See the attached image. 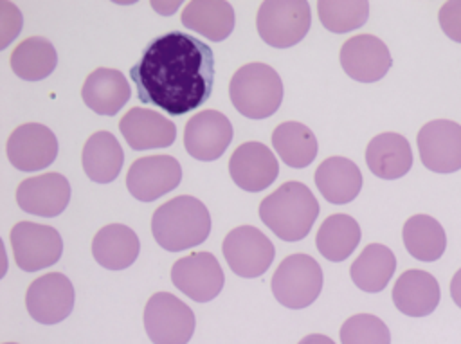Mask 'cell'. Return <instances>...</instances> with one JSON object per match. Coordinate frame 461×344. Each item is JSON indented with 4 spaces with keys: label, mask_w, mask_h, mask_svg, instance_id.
<instances>
[{
    "label": "cell",
    "mask_w": 461,
    "mask_h": 344,
    "mask_svg": "<svg viewBox=\"0 0 461 344\" xmlns=\"http://www.w3.org/2000/svg\"><path fill=\"white\" fill-rule=\"evenodd\" d=\"M137 97L169 115H184L202 106L214 85L212 49L184 31L153 38L131 67Z\"/></svg>",
    "instance_id": "cell-1"
},
{
    "label": "cell",
    "mask_w": 461,
    "mask_h": 344,
    "mask_svg": "<svg viewBox=\"0 0 461 344\" xmlns=\"http://www.w3.org/2000/svg\"><path fill=\"white\" fill-rule=\"evenodd\" d=\"M151 232L162 249L180 252L207 240L211 232V214L202 200L180 195L167 200L153 213Z\"/></svg>",
    "instance_id": "cell-2"
},
{
    "label": "cell",
    "mask_w": 461,
    "mask_h": 344,
    "mask_svg": "<svg viewBox=\"0 0 461 344\" xmlns=\"http://www.w3.org/2000/svg\"><path fill=\"white\" fill-rule=\"evenodd\" d=\"M317 216V198L308 186L297 180L285 182L259 204L261 222L285 241L306 238Z\"/></svg>",
    "instance_id": "cell-3"
},
{
    "label": "cell",
    "mask_w": 461,
    "mask_h": 344,
    "mask_svg": "<svg viewBox=\"0 0 461 344\" xmlns=\"http://www.w3.org/2000/svg\"><path fill=\"white\" fill-rule=\"evenodd\" d=\"M234 108L249 119H267L277 112L283 101V81L267 63L240 67L229 85Z\"/></svg>",
    "instance_id": "cell-4"
},
{
    "label": "cell",
    "mask_w": 461,
    "mask_h": 344,
    "mask_svg": "<svg viewBox=\"0 0 461 344\" xmlns=\"http://www.w3.org/2000/svg\"><path fill=\"white\" fill-rule=\"evenodd\" d=\"M312 23L306 0H265L256 14V27L261 40L276 49L299 43Z\"/></svg>",
    "instance_id": "cell-5"
},
{
    "label": "cell",
    "mask_w": 461,
    "mask_h": 344,
    "mask_svg": "<svg viewBox=\"0 0 461 344\" xmlns=\"http://www.w3.org/2000/svg\"><path fill=\"white\" fill-rule=\"evenodd\" d=\"M274 297L290 310L310 306L322 290L321 265L308 254L285 258L272 276Z\"/></svg>",
    "instance_id": "cell-6"
},
{
    "label": "cell",
    "mask_w": 461,
    "mask_h": 344,
    "mask_svg": "<svg viewBox=\"0 0 461 344\" xmlns=\"http://www.w3.org/2000/svg\"><path fill=\"white\" fill-rule=\"evenodd\" d=\"M142 321L153 344H187L194 331L193 310L169 292L149 297Z\"/></svg>",
    "instance_id": "cell-7"
},
{
    "label": "cell",
    "mask_w": 461,
    "mask_h": 344,
    "mask_svg": "<svg viewBox=\"0 0 461 344\" xmlns=\"http://www.w3.org/2000/svg\"><path fill=\"white\" fill-rule=\"evenodd\" d=\"M223 258L240 277H259L274 261V243L256 227L240 225L232 229L221 245Z\"/></svg>",
    "instance_id": "cell-8"
},
{
    "label": "cell",
    "mask_w": 461,
    "mask_h": 344,
    "mask_svg": "<svg viewBox=\"0 0 461 344\" xmlns=\"http://www.w3.org/2000/svg\"><path fill=\"white\" fill-rule=\"evenodd\" d=\"M11 249L22 270L38 272L58 263L63 252V240L59 232L49 225L18 222L11 229Z\"/></svg>",
    "instance_id": "cell-9"
},
{
    "label": "cell",
    "mask_w": 461,
    "mask_h": 344,
    "mask_svg": "<svg viewBox=\"0 0 461 344\" xmlns=\"http://www.w3.org/2000/svg\"><path fill=\"white\" fill-rule=\"evenodd\" d=\"M418 151L421 164L434 173H454L461 169V124L436 119L418 131Z\"/></svg>",
    "instance_id": "cell-10"
},
{
    "label": "cell",
    "mask_w": 461,
    "mask_h": 344,
    "mask_svg": "<svg viewBox=\"0 0 461 344\" xmlns=\"http://www.w3.org/2000/svg\"><path fill=\"white\" fill-rule=\"evenodd\" d=\"M74 286L59 272L45 274L34 279L25 292L29 315L41 324H58L65 321L74 308Z\"/></svg>",
    "instance_id": "cell-11"
},
{
    "label": "cell",
    "mask_w": 461,
    "mask_h": 344,
    "mask_svg": "<svg viewBox=\"0 0 461 344\" xmlns=\"http://www.w3.org/2000/svg\"><path fill=\"white\" fill-rule=\"evenodd\" d=\"M182 180L180 162L171 155L137 158L126 173V187L140 202H153L173 191Z\"/></svg>",
    "instance_id": "cell-12"
},
{
    "label": "cell",
    "mask_w": 461,
    "mask_h": 344,
    "mask_svg": "<svg viewBox=\"0 0 461 344\" xmlns=\"http://www.w3.org/2000/svg\"><path fill=\"white\" fill-rule=\"evenodd\" d=\"M5 151L18 171H40L56 160L58 139L45 124L27 122L9 135Z\"/></svg>",
    "instance_id": "cell-13"
},
{
    "label": "cell",
    "mask_w": 461,
    "mask_h": 344,
    "mask_svg": "<svg viewBox=\"0 0 461 344\" xmlns=\"http://www.w3.org/2000/svg\"><path fill=\"white\" fill-rule=\"evenodd\" d=\"M173 285L196 303L214 299L223 288V270L211 252H193L171 268Z\"/></svg>",
    "instance_id": "cell-14"
},
{
    "label": "cell",
    "mask_w": 461,
    "mask_h": 344,
    "mask_svg": "<svg viewBox=\"0 0 461 344\" xmlns=\"http://www.w3.org/2000/svg\"><path fill=\"white\" fill-rule=\"evenodd\" d=\"M232 124L218 110L194 113L184 130V146L191 157L202 162L216 160L232 140Z\"/></svg>",
    "instance_id": "cell-15"
},
{
    "label": "cell",
    "mask_w": 461,
    "mask_h": 344,
    "mask_svg": "<svg viewBox=\"0 0 461 344\" xmlns=\"http://www.w3.org/2000/svg\"><path fill=\"white\" fill-rule=\"evenodd\" d=\"M340 65L351 79L375 83L387 74L393 58L380 38L373 34H358L342 43Z\"/></svg>",
    "instance_id": "cell-16"
},
{
    "label": "cell",
    "mask_w": 461,
    "mask_h": 344,
    "mask_svg": "<svg viewBox=\"0 0 461 344\" xmlns=\"http://www.w3.org/2000/svg\"><path fill=\"white\" fill-rule=\"evenodd\" d=\"M234 184L249 193L267 189L279 175V164L270 148L258 140L240 144L229 160Z\"/></svg>",
    "instance_id": "cell-17"
},
{
    "label": "cell",
    "mask_w": 461,
    "mask_h": 344,
    "mask_svg": "<svg viewBox=\"0 0 461 344\" xmlns=\"http://www.w3.org/2000/svg\"><path fill=\"white\" fill-rule=\"evenodd\" d=\"M70 200V184L59 173H43L23 180L16 189L18 207L29 214L52 218L61 214Z\"/></svg>",
    "instance_id": "cell-18"
},
{
    "label": "cell",
    "mask_w": 461,
    "mask_h": 344,
    "mask_svg": "<svg viewBox=\"0 0 461 344\" xmlns=\"http://www.w3.org/2000/svg\"><path fill=\"white\" fill-rule=\"evenodd\" d=\"M119 130L128 146L137 151L167 148L176 139V126L167 117L140 106L122 115Z\"/></svg>",
    "instance_id": "cell-19"
},
{
    "label": "cell",
    "mask_w": 461,
    "mask_h": 344,
    "mask_svg": "<svg viewBox=\"0 0 461 344\" xmlns=\"http://www.w3.org/2000/svg\"><path fill=\"white\" fill-rule=\"evenodd\" d=\"M441 299L436 277L425 270L411 268L403 272L393 286L394 306L409 317L430 315Z\"/></svg>",
    "instance_id": "cell-20"
},
{
    "label": "cell",
    "mask_w": 461,
    "mask_h": 344,
    "mask_svg": "<svg viewBox=\"0 0 461 344\" xmlns=\"http://www.w3.org/2000/svg\"><path fill=\"white\" fill-rule=\"evenodd\" d=\"M126 76L115 68H95L83 83V103L99 115H115L130 99Z\"/></svg>",
    "instance_id": "cell-21"
},
{
    "label": "cell",
    "mask_w": 461,
    "mask_h": 344,
    "mask_svg": "<svg viewBox=\"0 0 461 344\" xmlns=\"http://www.w3.org/2000/svg\"><path fill=\"white\" fill-rule=\"evenodd\" d=\"M366 164L369 171L384 180H394L412 166V149L409 140L400 133H380L366 148Z\"/></svg>",
    "instance_id": "cell-22"
},
{
    "label": "cell",
    "mask_w": 461,
    "mask_h": 344,
    "mask_svg": "<svg viewBox=\"0 0 461 344\" xmlns=\"http://www.w3.org/2000/svg\"><path fill=\"white\" fill-rule=\"evenodd\" d=\"M313 180L322 198L335 205L355 200L362 189V173L358 166L346 157L322 160L315 169Z\"/></svg>",
    "instance_id": "cell-23"
},
{
    "label": "cell",
    "mask_w": 461,
    "mask_h": 344,
    "mask_svg": "<svg viewBox=\"0 0 461 344\" xmlns=\"http://www.w3.org/2000/svg\"><path fill=\"white\" fill-rule=\"evenodd\" d=\"M140 241L133 229L122 223H110L97 231L92 241L94 259L108 270L128 268L139 256Z\"/></svg>",
    "instance_id": "cell-24"
},
{
    "label": "cell",
    "mask_w": 461,
    "mask_h": 344,
    "mask_svg": "<svg viewBox=\"0 0 461 344\" xmlns=\"http://www.w3.org/2000/svg\"><path fill=\"white\" fill-rule=\"evenodd\" d=\"M124 153L110 131H95L83 146L81 164L86 177L97 184H108L119 177Z\"/></svg>",
    "instance_id": "cell-25"
},
{
    "label": "cell",
    "mask_w": 461,
    "mask_h": 344,
    "mask_svg": "<svg viewBox=\"0 0 461 344\" xmlns=\"http://www.w3.org/2000/svg\"><path fill=\"white\" fill-rule=\"evenodd\" d=\"M182 23L211 41H223L234 29V9L225 0H193L182 13Z\"/></svg>",
    "instance_id": "cell-26"
},
{
    "label": "cell",
    "mask_w": 461,
    "mask_h": 344,
    "mask_svg": "<svg viewBox=\"0 0 461 344\" xmlns=\"http://www.w3.org/2000/svg\"><path fill=\"white\" fill-rule=\"evenodd\" d=\"M360 225L349 214H331L328 216L317 231L315 245L317 250L328 261H344L353 254L357 245L360 243Z\"/></svg>",
    "instance_id": "cell-27"
},
{
    "label": "cell",
    "mask_w": 461,
    "mask_h": 344,
    "mask_svg": "<svg viewBox=\"0 0 461 344\" xmlns=\"http://www.w3.org/2000/svg\"><path fill=\"white\" fill-rule=\"evenodd\" d=\"M396 268L393 250L382 243H369L353 261L349 274L353 283L369 294L382 292Z\"/></svg>",
    "instance_id": "cell-28"
},
{
    "label": "cell",
    "mask_w": 461,
    "mask_h": 344,
    "mask_svg": "<svg viewBox=\"0 0 461 344\" xmlns=\"http://www.w3.org/2000/svg\"><path fill=\"white\" fill-rule=\"evenodd\" d=\"M272 146L286 166L297 169L310 166L319 149L315 133L297 121L281 122L272 131Z\"/></svg>",
    "instance_id": "cell-29"
},
{
    "label": "cell",
    "mask_w": 461,
    "mask_h": 344,
    "mask_svg": "<svg viewBox=\"0 0 461 344\" xmlns=\"http://www.w3.org/2000/svg\"><path fill=\"white\" fill-rule=\"evenodd\" d=\"M407 252L420 261H436L443 256L447 236L441 223L429 214L411 216L402 231Z\"/></svg>",
    "instance_id": "cell-30"
},
{
    "label": "cell",
    "mask_w": 461,
    "mask_h": 344,
    "mask_svg": "<svg viewBox=\"0 0 461 344\" xmlns=\"http://www.w3.org/2000/svg\"><path fill=\"white\" fill-rule=\"evenodd\" d=\"M9 63L18 77L25 81H40L52 74L58 65V54L47 38L31 36L13 50Z\"/></svg>",
    "instance_id": "cell-31"
},
{
    "label": "cell",
    "mask_w": 461,
    "mask_h": 344,
    "mask_svg": "<svg viewBox=\"0 0 461 344\" xmlns=\"http://www.w3.org/2000/svg\"><path fill=\"white\" fill-rule=\"evenodd\" d=\"M317 9L321 23L337 34L362 27L369 16L366 0H321Z\"/></svg>",
    "instance_id": "cell-32"
},
{
    "label": "cell",
    "mask_w": 461,
    "mask_h": 344,
    "mask_svg": "<svg viewBox=\"0 0 461 344\" xmlns=\"http://www.w3.org/2000/svg\"><path fill=\"white\" fill-rule=\"evenodd\" d=\"M342 344H391L389 328L371 313L351 315L340 326Z\"/></svg>",
    "instance_id": "cell-33"
},
{
    "label": "cell",
    "mask_w": 461,
    "mask_h": 344,
    "mask_svg": "<svg viewBox=\"0 0 461 344\" xmlns=\"http://www.w3.org/2000/svg\"><path fill=\"white\" fill-rule=\"evenodd\" d=\"M438 20L443 32L450 40L461 43V0L443 4L438 14Z\"/></svg>",
    "instance_id": "cell-34"
},
{
    "label": "cell",
    "mask_w": 461,
    "mask_h": 344,
    "mask_svg": "<svg viewBox=\"0 0 461 344\" xmlns=\"http://www.w3.org/2000/svg\"><path fill=\"white\" fill-rule=\"evenodd\" d=\"M450 297L461 308V268L454 274L450 281Z\"/></svg>",
    "instance_id": "cell-35"
},
{
    "label": "cell",
    "mask_w": 461,
    "mask_h": 344,
    "mask_svg": "<svg viewBox=\"0 0 461 344\" xmlns=\"http://www.w3.org/2000/svg\"><path fill=\"white\" fill-rule=\"evenodd\" d=\"M299 344H335V342L330 337H326V335L312 333V335H306L304 339H301Z\"/></svg>",
    "instance_id": "cell-36"
},
{
    "label": "cell",
    "mask_w": 461,
    "mask_h": 344,
    "mask_svg": "<svg viewBox=\"0 0 461 344\" xmlns=\"http://www.w3.org/2000/svg\"><path fill=\"white\" fill-rule=\"evenodd\" d=\"M5 344H16V342H5Z\"/></svg>",
    "instance_id": "cell-37"
}]
</instances>
